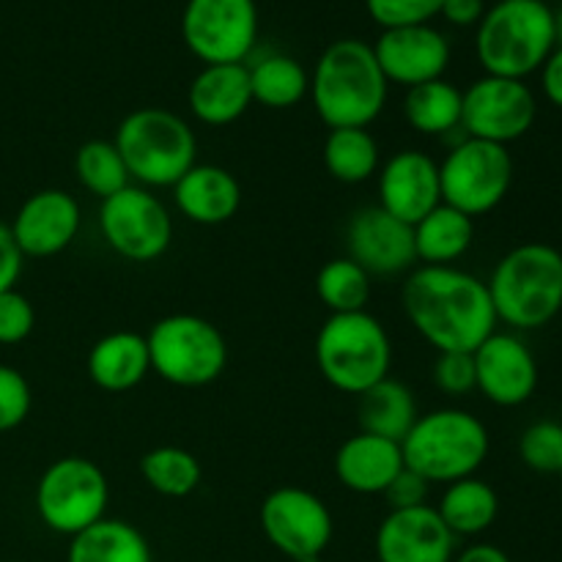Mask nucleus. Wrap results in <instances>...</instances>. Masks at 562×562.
Returning a JSON list of instances; mask_svg holds the SVG:
<instances>
[{
  "mask_svg": "<svg viewBox=\"0 0 562 562\" xmlns=\"http://www.w3.org/2000/svg\"><path fill=\"white\" fill-rule=\"evenodd\" d=\"M316 366L335 390L362 395L390 376L393 340L368 311L333 313L316 335Z\"/></svg>",
  "mask_w": 562,
  "mask_h": 562,
  "instance_id": "obj_7",
  "label": "nucleus"
},
{
  "mask_svg": "<svg viewBox=\"0 0 562 562\" xmlns=\"http://www.w3.org/2000/svg\"><path fill=\"white\" fill-rule=\"evenodd\" d=\"M247 71H250L252 102L267 110L296 108L311 93V71L291 55H263L258 64L247 66Z\"/></svg>",
  "mask_w": 562,
  "mask_h": 562,
  "instance_id": "obj_29",
  "label": "nucleus"
},
{
  "mask_svg": "<svg viewBox=\"0 0 562 562\" xmlns=\"http://www.w3.org/2000/svg\"><path fill=\"white\" fill-rule=\"evenodd\" d=\"M497 322L541 329L562 311V250L543 241L519 245L499 258L486 283Z\"/></svg>",
  "mask_w": 562,
  "mask_h": 562,
  "instance_id": "obj_4",
  "label": "nucleus"
},
{
  "mask_svg": "<svg viewBox=\"0 0 562 562\" xmlns=\"http://www.w3.org/2000/svg\"><path fill=\"white\" fill-rule=\"evenodd\" d=\"M66 562H154L146 536L130 521L108 519L77 532Z\"/></svg>",
  "mask_w": 562,
  "mask_h": 562,
  "instance_id": "obj_27",
  "label": "nucleus"
},
{
  "mask_svg": "<svg viewBox=\"0 0 562 562\" xmlns=\"http://www.w3.org/2000/svg\"><path fill=\"white\" fill-rule=\"evenodd\" d=\"M554 47V11L547 0H499L477 22L475 55L486 75L527 80Z\"/></svg>",
  "mask_w": 562,
  "mask_h": 562,
  "instance_id": "obj_3",
  "label": "nucleus"
},
{
  "mask_svg": "<svg viewBox=\"0 0 562 562\" xmlns=\"http://www.w3.org/2000/svg\"><path fill=\"white\" fill-rule=\"evenodd\" d=\"M404 467L398 442L366 431L346 439L335 453V477L355 494H384Z\"/></svg>",
  "mask_w": 562,
  "mask_h": 562,
  "instance_id": "obj_22",
  "label": "nucleus"
},
{
  "mask_svg": "<svg viewBox=\"0 0 562 562\" xmlns=\"http://www.w3.org/2000/svg\"><path fill=\"white\" fill-rule=\"evenodd\" d=\"M387 82L415 88L439 80L450 64V42L434 25L390 27L373 44Z\"/></svg>",
  "mask_w": 562,
  "mask_h": 562,
  "instance_id": "obj_17",
  "label": "nucleus"
},
{
  "mask_svg": "<svg viewBox=\"0 0 562 562\" xmlns=\"http://www.w3.org/2000/svg\"><path fill=\"white\" fill-rule=\"evenodd\" d=\"M541 88L543 97L562 110V44L552 49L547 64L541 66Z\"/></svg>",
  "mask_w": 562,
  "mask_h": 562,
  "instance_id": "obj_43",
  "label": "nucleus"
},
{
  "mask_svg": "<svg viewBox=\"0 0 562 562\" xmlns=\"http://www.w3.org/2000/svg\"><path fill=\"white\" fill-rule=\"evenodd\" d=\"M181 38L206 66L245 64L258 42L256 0H187Z\"/></svg>",
  "mask_w": 562,
  "mask_h": 562,
  "instance_id": "obj_12",
  "label": "nucleus"
},
{
  "mask_svg": "<svg viewBox=\"0 0 562 562\" xmlns=\"http://www.w3.org/2000/svg\"><path fill=\"white\" fill-rule=\"evenodd\" d=\"M434 384L450 398H464L477 390L475 357L467 351H439L434 362Z\"/></svg>",
  "mask_w": 562,
  "mask_h": 562,
  "instance_id": "obj_37",
  "label": "nucleus"
},
{
  "mask_svg": "<svg viewBox=\"0 0 562 562\" xmlns=\"http://www.w3.org/2000/svg\"><path fill=\"white\" fill-rule=\"evenodd\" d=\"M192 115L206 126H228L250 110V71L245 64L203 66L187 91Z\"/></svg>",
  "mask_w": 562,
  "mask_h": 562,
  "instance_id": "obj_21",
  "label": "nucleus"
},
{
  "mask_svg": "<svg viewBox=\"0 0 562 562\" xmlns=\"http://www.w3.org/2000/svg\"><path fill=\"white\" fill-rule=\"evenodd\" d=\"M538 119V99L525 80L483 75L461 91V132L475 140L508 143L519 140Z\"/></svg>",
  "mask_w": 562,
  "mask_h": 562,
  "instance_id": "obj_13",
  "label": "nucleus"
},
{
  "mask_svg": "<svg viewBox=\"0 0 562 562\" xmlns=\"http://www.w3.org/2000/svg\"><path fill=\"white\" fill-rule=\"evenodd\" d=\"M401 305L437 351L472 355L499 324L486 283L456 267H417L406 278Z\"/></svg>",
  "mask_w": 562,
  "mask_h": 562,
  "instance_id": "obj_1",
  "label": "nucleus"
},
{
  "mask_svg": "<svg viewBox=\"0 0 562 562\" xmlns=\"http://www.w3.org/2000/svg\"><path fill=\"white\" fill-rule=\"evenodd\" d=\"M514 184V157L508 146L461 137L439 162L442 203L459 209L467 217L494 212Z\"/></svg>",
  "mask_w": 562,
  "mask_h": 562,
  "instance_id": "obj_10",
  "label": "nucleus"
},
{
  "mask_svg": "<svg viewBox=\"0 0 562 562\" xmlns=\"http://www.w3.org/2000/svg\"><path fill=\"white\" fill-rule=\"evenodd\" d=\"M110 503V483L102 467L82 456L53 461L38 477L36 514L58 536L77 532L104 519Z\"/></svg>",
  "mask_w": 562,
  "mask_h": 562,
  "instance_id": "obj_9",
  "label": "nucleus"
},
{
  "mask_svg": "<svg viewBox=\"0 0 562 562\" xmlns=\"http://www.w3.org/2000/svg\"><path fill=\"white\" fill-rule=\"evenodd\" d=\"M11 562H20V560H11Z\"/></svg>",
  "mask_w": 562,
  "mask_h": 562,
  "instance_id": "obj_46",
  "label": "nucleus"
},
{
  "mask_svg": "<svg viewBox=\"0 0 562 562\" xmlns=\"http://www.w3.org/2000/svg\"><path fill=\"white\" fill-rule=\"evenodd\" d=\"M477 390L492 404L521 406L538 390V362L530 346L514 333H494L472 351Z\"/></svg>",
  "mask_w": 562,
  "mask_h": 562,
  "instance_id": "obj_16",
  "label": "nucleus"
},
{
  "mask_svg": "<svg viewBox=\"0 0 562 562\" xmlns=\"http://www.w3.org/2000/svg\"><path fill=\"white\" fill-rule=\"evenodd\" d=\"M88 376L104 393H130L151 371L146 335L110 333L99 338L88 351Z\"/></svg>",
  "mask_w": 562,
  "mask_h": 562,
  "instance_id": "obj_24",
  "label": "nucleus"
},
{
  "mask_svg": "<svg viewBox=\"0 0 562 562\" xmlns=\"http://www.w3.org/2000/svg\"><path fill=\"white\" fill-rule=\"evenodd\" d=\"M137 187H173L198 165V137L181 115L165 108L132 110L113 137Z\"/></svg>",
  "mask_w": 562,
  "mask_h": 562,
  "instance_id": "obj_6",
  "label": "nucleus"
},
{
  "mask_svg": "<svg viewBox=\"0 0 562 562\" xmlns=\"http://www.w3.org/2000/svg\"><path fill=\"white\" fill-rule=\"evenodd\" d=\"M140 475L148 486L157 494L170 499L190 497L198 486H201V461L184 448H173V445H165V448L148 450L140 459Z\"/></svg>",
  "mask_w": 562,
  "mask_h": 562,
  "instance_id": "obj_32",
  "label": "nucleus"
},
{
  "mask_svg": "<svg viewBox=\"0 0 562 562\" xmlns=\"http://www.w3.org/2000/svg\"><path fill=\"white\" fill-rule=\"evenodd\" d=\"M316 296L333 313H360L371 300V274L351 258H333L316 274Z\"/></svg>",
  "mask_w": 562,
  "mask_h": 562,
  "instance_id": "obj_33",
  "label": "nucleus"
},
{
  "mask_svg": "<svg viewBox=\"0 0 562 562\" xmlns=\"http://www.w3.org/2000/svg\"><path fill=\"white\" fill-rule=\"evenodd\" d=\"M99 231L110 250L132 263L157 261L173 241V220L165 203L137 184L104 198L99 206Z\"/></svg>",
  "mask_w": 562,
  "mask_h": 562,
  "instance_id": "obj_11",
  "label": "nucleus"
},
{
  "mask_svg": "<svg viewBox=\"0 0 562 562\" xmlns=\"http://www.w3.org/2000/svg\"><path fill=\"white\" fill-rule=\"evenodd\" d=\"M376 176V206H382L384 212L404 220V223L415 225L417 220H423L431 209L442 203L439 162L431 154L404 148V151L393 154L379 168Z\"/></svg>",
  "mask_w": 562,
  "mask_h": 562,
  "instance_id": "obj_18",
  "label": "nucleus"
},
{
  "mask_svg": "<svg viewBox=\"0 0 562 562\" xmlns=\"http://www.w3.org/2000/svg\"><path fill=\"white\" fill-rule=\"evenodd\" d=\"M404 119L420 135H450V132L461 130V91L445 77L406 88Z\"/></svg>",
  "mask_w": 562,
  "mask_h": 562,
  "instance_id": "obj_30",
  "label": "nucleus"
},
{
  "mask_svg": "<svg viewBox=\"0 0 562 562\" xmlns=\"http://www.w3.org/2000/svg\"><path fill=\"white\" fill-rule=\"evenodd\" d=\"M366 5L371 20L390 31V27L431 25L434 16H439L442 0H366Z\"/></svg>",
  "mask_w": 562,
  "mask_h": 562,
  "instance_id": "obj_36",
  "label": "nucleus"
},
{
  "mask_svg": "<svg viewBox=\"0 0 562 562\" xmlns=\"http://www.w3.org/2000/svg\"><path fill=\"white\" fill-rule=\"evenodd\" d=\"M261 530L267 541L294 562H318L333 541V514L313 492L283 486L261 503Z\"/></svg>",
  "mask_w": 562,
  "mask_h": 562,
  "instance_id": "obj_14",
  "label": "nucleus"
},
{
  "mask_svg": "<svg viewBox=\"0 0 562 562\" xmlns=\"http://www.w3.org/2000/svg\"><path fill=\"white\" fill-rule=\"evenodd\" d=\"M437 514L456 538L481 536L497 521L499 497L486 481H477L472 475L445 486Z\"/></svg>",
  "mask_w": 562,
  "mask_h": 562,
  "instance_id": "obj_28",
  "label": "nucleus"
},
{
  "mask_svg": "<svg viewBox=\"0 0 562 562\" xmlns=\"http://www.w3.org/2000/svg\"><path fill=\"white\" fill-rule=\"evenodd\" d=\"M173 203L190 223L223 225L241 206V184L220 165H192L173 184Z\"/></svg>",
  "mask_w": 562,
  "mask_h": 562,
  "instance_id": "obj_23",
  "label": "nucleus"
},
{
  "mask_svg": "<svg viewBox=\"0 0 562 562\" xmlns=\"http://www.w3.org/2000/svg\"><path fill=\"white\" fill-rule=\"evenodd\" d=\"M519 456L530 470L562 475V426L554 420L532 423L519 439Z\"/></svg>",
  "mask_w": 562,
  "mask_h": 562,
  "instance_id": "obj_35",
  "label": "nucleus"
},
{
  "mask_svg": "<svg viewBox=\"0 0 562 562\" xmlns=\"http://www.w3.org/2000/svg\"><path fill=\"white\" fill-rule=\"evenodd\" d=\"M151 371L176 387H206L223 376L228 346L212 322L192 313L165 316L146 335Z\"/></svg>",
  "mask_w": 562,
  "mask_h": 562,
  "instance_id": "obj_8",
  "label": "nucleus"
},
{
  "mask_svg": "<svg viewBox=\"0 0 562 562\" xmlns=\"http://www.w3.org/2000/svg\"><path fill=\"white\" fill-rule=\"evenodd\" d=\"M417 401L412 390L398 379H382L360 395V431L373 437L404 442L417 423Z\"/></svg>",
  "mask_w": 562,
  "mask_h": 562,
  "instance_id": "obj_26",
  "label": "nucleus"
},
{
  "mask_svg": "<svg viewBox=\"0 0 562 562\" xmlns=\"http://www.w3.org/2000/svg\"><path fill=\"white\" fill-rule=\"evenodd\" d=\"M346 250L371 278L409 272L417 263L412 225L384 212L382 206H366L349 220Z\"/></svg>",
  "mask_w": 562,
  "mask_h": 562,
  "instance_id": "obj_15",
  "label": "nucleus"
},
{
  "mask_svg": "<svg viewBox=\"0 0 562 562\" xmlns=\"http://www.w3.org/2000/svg\"><path fill=\"white\" fill-rule=\"evenodd\" d=\"M324 168L340 184H362L373 179L382 168L376 137L362 126L329 130L324 140Z\"/></svg>",
  "mask_w": 562,
  "mask_h": 562,
  "instance_id": "obj_31",
  "label": "nucleus"
},
{
  "mask_svg": "<svg viewBox=\"0 0 562 562\" xmlns=\"http://www.w3.org/2000/svg\"><path fill=\"white\" fill-rule=\"evenodd\" d=\"M439 14L456 27H470L477 25L486 14V3L483 0H442V9Z\"/></svg>",
  "mask_w": 562,
  "mask_h": 562,
  "instance_id": "obj_42",
  "label": "nucleus"
},
{
  "mask_svg": "<svg viewBox=\"0 0 562 562\" xmlns=\"http://www.w3.org/2000/svg\"><path fill=\"white\" fill-rule=\"evenodd\" d=\"M415 256L420 267H453L475 241V220L459 209L439 203L412 225Z\"/></svg>",
  "mask_w": 562,
  "mask_h": 562,
  "instance_id": "obj_25",
  "label": "nucleus"
},
{
  "mask_svg": "<svg viewBox=\"0 0 562 562\" xmlns=\"http://www.w3.org/2000/svg\"><path fill=\"white\" fill-rule=\"evenodd\" d=\"M554 33H558V44H562V5L554 11Z\"/></svg>",
  "mask_w": 562,
  "mask_h": 562,
  "instance_id": "obj_45",
  "label": "nucleus"
},
{
  "mask_svg": "<svg viewBox=\"0 0 562 562\" xmlns=\"http://www.w3.org/2000/svg\"><path fill=\"white\" fill-rule=\"evenodd\" d=\"M80 203L64 190H38L11 220V236L25 258H53L64 252L80 231Z\"/></svg>",
  "mask_w": 562,
  "mask_h": 562,
  "instance_id": "obj_19",
  "label": "nucleus"
},
{
  "mask_svg": "<svg viewBox=\"0 0 562 562\" xmlns=\"http://www.w3.org/2000/svg\"><path fill=\"white\" fill-rule=\"evenodd\" d=\"M22 263H25V256L16 247L11 228L0 223V294L14 289L22 274Z\"/></svg>",
  "mask_w": 562,
  "mask_h": 562,
  "instance_id": "obj_41",
  "label": "nucleus"
},
{
  "mask_svg": "<svg viewBox=\"0 0 562 562\" xmlns=\"http://www.w3.org/2000/svg\"><path fill=\"white\" fill-rule=\"evenodd\" d=\"M428 492H431V483H428L426 477L417 475V472H412L409 467H404L382 497L387 499L390 510H406L428 505Z\"/></svg>",
  "mask_w": 562,
  "mask_h": 562,
  "instance_id": "obj_40",
  "label": "nucleus"
},
{
  "mask_svg": "<svg viewBox=\"0 0 562 562\" xmlns=\"http://www.w3.org/2000/svg\"><path fill=\"white\" fill-rule=\"evenodd\" d=\"M453 562H514L508 554L494 543H472L464 552L456 554Z\"/></svg>",
  "mask_w": 562,
  "mask_h": 562,
  "instance_id": "obj_44",
  "label": "nucleus"
},
{
  "mask_svg": "<svg viewBox=\"0 0 562 562\" xmlns=\"http://www.w3.org/2000/svg\"><path fill=\"white\" fill-rule=\"evenodd\" d=\"M488 448L492 442L486 426L475 415L456 406L420 415L401 442L404 464L426 477L431 486H450L475 475L488 459Z\"/></svg>",
  "mask_w": 562,
  "mask_h": 562,
  "instance_id": "obj_5",
  "label": "nucleus"
},
{
  "mask_svg": "<svg viewBox=\"0 0 562 562\" xmlns=\"http://www.w3.org/2000/svg\"><path fill=\"white\" fill-rule=\"evenodd\" d=\"M75 173L77 181L102 201L132 184L124 159H121L113 140L82 143L75 154Z\"/></svg>",
  "mask_w": 562,
  "mask_h": 562,
  "instance_id": "obj_34",
  "label": "nucleus"
},
{
  "mask_svg": "<svg viewBox=\"0 0 562 562\" xmlns=\"http://www.w3.org/2000/svg\"><path fill=\"white\" fill-rule=\"evenodd\" d=\"M31 384L16 368L0 362V434L22 426L31 415Z\"/></svg>",
  "mask_w": 562,
  "mask_h": 562,
  "instance_id": "obj_38",
  "label": "nucleus"
},
{
  "mask_svg": "<svg viewBox=\"0 0 562 562\" xmlns=\"http://www.w3.org/2000/svg\"><path fill=\"white\" fill-rule=\"evenodd\" d=\"M387 88L390 82L373 55V44L338 38L318 55L307 97L329 130H368L387 104Z\"/></svg>",
  "mask_w": 562,
  "mask_h": 562,
  "instance_id": "obj_2",
  "label": "nucleus"
},
{
  "mask_svg": "<svg viewBox=\"0 0 562 562\" xmlns=\"http://www.w3.org/2000/svg\"><path fill=\"white\" fill-rule=\"evenodd\" d=\"M36 327V311L31 300L16 289L0 294V344L16 346Z\"/></svg>",
  "mask_w": 562,
  "mask_h": 562,
  "instance_id": "obj_39",
  "label": "nucleus"
},
{
  "mask_svg": "<svg viewBox=\"0 0 562 562\" xmlns=\"http://www.w3.org/2000/svg\"><path fill=\"white\" fill-rule=\"evenodd\" d=\"M456 536L434 505L390 510L376 530L379 562H453Z\"/></svg>",
  "mask_w": 562,
  "mask_h": 562,
  "instance_id": "obj_20",
  "label": "nucleus"
}]
</instances>
